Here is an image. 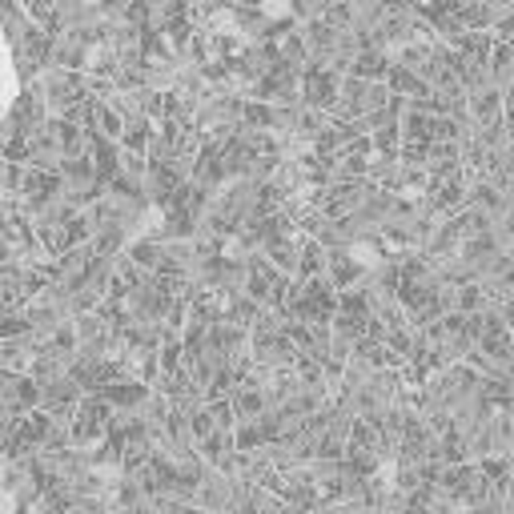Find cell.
<instances>
[{"instance_id":"6da1fadb","label":"cell","mask_w":514,"mask_h":514,"mask_svg":"<svg viewBox=\"0 0 514 514\" xmlns=\"http://www.w3.org/2000/svg\"><path fill=\"white\" fill-rule=\"evenodd\" d=\"M297 96H302L305 109L329 112L337 104V96H342V77L334 69H326V64L310 61L302 69V80H297Z\"/></svg>"},{"instance_id":"7a4b0ae2","label":"cell","mask_w":514,"mask_h":514,"mask_svg":"<svg viewBox=\"0 0 514 514\" xmlns=\"http://www.w3.org/2000/svg\"><path fill=\"white\" fill-rule=\"evenodd\" d=\"M466 112H470L474 125L502 120V85H482L474 93H466Z\"/></svg>"},{"instance_id":"3957f363","label":"cell","mask_w":514,"mask_h":514,"mask_svg":"<svg viewBox=\"0 0 514 514\" xmlns=\"http://www.w3.org/2000/svg\"><path fill=\"white\" fill-rule=\"evenodd\" d=\"M386 72H390V53H386V48H361V53H353V64L345 77L386 80Z\"/></svg>"},{"instance_id":"277c9868","label":"cell","mask_w":514,"mask_h":514,"mask_svg":"<svg viewBox=\"0 0 514 514\" xmlns=\"http://www.w3.org/2000/svg\"><path fill=\"white\" fill-rule=\"evenodd\" d=\"M502 120L514 128V80H510V85H502Z\"/></svg>"}]
</instances>
